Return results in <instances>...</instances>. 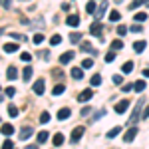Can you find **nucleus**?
Instances as JSON below:
<instances>
[{"instance_id":"obj_1","label":"nucleus","mask_w":149,"mask_h":149,"mask_svg":"<svg viewBox=\"0 0 149 149\" xmlns=\"http://www.w3.org/2000/svg\"><path fill=\"white\" fill-rule=\"evenodd\" d=\"M143 103H145V97H141L137 103H135V107H133V113L129 115V119H127V125H135L139 119H141V115H143Z\"/></svg>"},{"instance_id":"obj_2","label":"nucleus","mask_w":149,"mask_h":149,"mask_svg":"<svg viewBox=\"0 0 149 149\" xmlns=\"http://www.w3.org/2000/svg\"><path fill=\"white\" fill-rule=\"evenodd\" d=\"M84 131H86V127H74V131H72V137H70V141L72 143H78L81 139V135H84Z\"/></svg>"},{"instance_id":"obj_3","label":"nucleus","mask_w":149,"mask_h":149,"mask_svg":"<svg viewBox=\"0 0 149 149\" xmlns=\"http://www.w3.org/2000/svg\"><path fill=\"white\" fill-rule=\"evenodd\" d=\"M135 135H137V127H129V129L125 131V135H123V141L129 143V141H133V139H135Z\"/></svg>"},{"instance_id":"obj_4","label":"nucleus","mask_w":149,"mask_h":149,"mask_svg":"<svg viewBox=\"0 0 149 149\" xmlns=\"http://www.w3.org/2000/svg\"><path fill=\"white\" fill-rule=\"evenodd\" d=\"M92 97H93V92H92V90H84V92L78 95V102H80V103H81V102L86 103V102H90Z\"/></svg>"},{"instance_id":"obj_5","label":"nucleus","mask_w":149,"mask_h":149,"mask_svg":"<svg viewBox=\"0 0 149 149\" xmlns=\"http://www.w3.org/2000/svg\"><path fill=\"white\" fill-rule=\"evenodd\" d=\"M105 10H107V2H102V4H100V8L95 10V22H100V20L103 18Z\"/></svg>"},{"instance_id":"obj_6","label":"nucleus","mask_w":149,"mask_h":149,"mask_svg":"<svg viewBox=\"0 0 149 149\" xmlns=\"http://www.w3.org/2000/svg\"><path fill=\"white\" fill-rule=\"evenodd\" d=\"M129 107V100H121L119 103H115V113H123Z\"/></svg>"},{"instance_id":"obj_7","label":"nucleus","mask_w":149,"mask_h":149,"mask_svg":"<svg viewBox=\"0 0 149 149\" xmlns=\"http://www.w3.org/2000/svg\"><path fill=\"white\" fill-rule=\"evenodd\" d=\"M74 56H76V54H74L72 50H70V52H66V54H62V56H60V64H64V66H66V64H70V62L74 60Z\"/></svg>"},{"instance_id":"obj_8","label":"nucleus","mask_w":149,"mask_h":149,"mask_svg":"<svg viewBox=\"0 0 149 149\" xmlns=\"http://www.w3.org/2000/svg\"><path fill=\"white\" fill-rule=\"evenodd\" d=\"M102 30H103L102 22H92V26H90V32H92L93 36H100V34H102Z\"/></svg>"},{"instance_id":"obj_9","label":"nucleus","mask_w":149,"mask_h":149,"mask_svg":"<svg viewBox=\"0 0 149 149\" xmlns=\"http://www.w3.org/2000/svg\"><path fill=\"white\" fill-rule=\"evenodd\" d=\"M66 24L72 26V28H76L78 24H80V16H76V14H70L68 18H66Z\"/></svg>"},{"instance_id":"obj_10","label":"nucleus","mask_w":149,"mask_h":149,"mask_svg":"<svg viewBox=\"0 0 149 149\" xmlns=\"http://www.w3.org/2000/svg\"><path fill=\"white\" fill-rule=\"evenodd\" d=\"M32 133H34V129H32V127H28V125H26V127H22V131L18 133V137H20V139L24 141V139H28V137H30Z\"/></svg>"},{"instance_id":"obj_11","label":"nucleus","mask_w":149,"mask_h":149,"mask_svg":"<svg viewBox=\"0 0 149 149\" xmlns=\"http://www.w3.org/2000/svg\"><path fill=\"white\" fill-rule=\"evenodd\" d=\"M6 78H8L10 81L18 78V70H16V66H8V70H6Z\"/></svg>"},{"instance_id":"obj_12","label":"nucleus","mask_w":149,"mask_h":149,"mask_svg":"<svg viewBox=\"0 0 149 149\" xmlns=\"http://www.w3.org/2000/svg\"><path fill=\"white\" fill-rule=\"evenodd\" d=\"M145 48H147V42H145V40H137V42H133V50H135L137 54H141Z\"/></svg>"},{"instance_id":"obj_13","label":"nucleus","mask_w":149,"mask_h":149,"mask_svg":"<svg viewBox=\"0 0 149 149\" xmlns=\"http://www.w3.org/2000/svg\"><path fill=\"white\" fill-rule=\"evenodd\" d=\"M0 131H2V135H6V137H10L12 133H14V127H12L10 123H2V127H0Z\"/></svg>"},{"instance_id":"obj_14","label":"nucleus","mask_w":149,"mask_h":149,"mask_svg":"<svg viewBox=\"0 0 149 149\" xmlns=\"http://www.w3.org/2000/svg\"><path fill=\"white\" fill-rule=\"evenodd\" d=\"M44 90H46V86H44V80H38L34 84V92H36V95H42L44 93Z\"/></svg>"},{"instance_id":"obj_15","label":"nucleus","mask_w":149,"mask_h":149,"mask_svg":"<svg viewBox=\"0 0 149 149\" xmlns=\"http://www.w3.org/2000/svg\"><path fill=\"white\" fill-rule=\"evenodd\" d=\"M70 115H72V111H70V107H62V109L58 111V119H60V121H64V119H68Z\"/></svg>"},{"instance_id":"obj_16","label":"nucleus","mask_w":149,"mask_h":149,"mask_svg":"<svg viewBox=\"0 0 149 149\" xmlns=\"http://www.w3.org/2000/svg\"><path fill=\"white\" fill-rule=\"evenodd\" d=\"M70 74H72L74 80H81V78H84V70H81V68H72Z\"/></svg>"},{"instance_id":"obj_17","label":"nucleus","mask_w":149,"mask_h":149,"mask_svg":"<svg viewBox=\"0 0 149 149\" xmlns=\"http://www.w3.org/2000/svg\"><path fill=\"white\" fill-rule=\"evenodd\" d=\"M22 80H24V81H30V80H32V66H26V68H24Z\"/></svg>"},{"instance_id":"obj_18","label":"nucleus","mask_w":149,"mask_h":149,"mask_svg":"<svg viewBox=\"0 0 149 149\" xmlns=\"http://www.w3.org/2000/svg\"><path fill=\"white\" fill-rule=\"evenodd\" d=\"M121 72H123V74H131V72H133V62H131V60L125 62V64L121 66Z\"/></svg>"},{"instance_id":"obj_19","label":"nucleus","mask_w":149,"mask_h":149,"mask_svg":"<svg viewBox=\"0 0 149 149\" xmlns=\"http://www.w3.org/2000/svg\"><path fill=\"white\" fill-rule=\"evenodd\" d=\"M70 42H72V44L81 42V34H80V32H72V34H70Z\"/></svg>"},{"instance_id":"obj_20","label":"nucleus","mask_w":149,"mask_h":149,"mask_svg":"<svg viewBox=\"0 0 149 149\" xmlns=\"http://www.w3.org/2000/svg\"><path fill=\"white\" fill-rule=\"evenodd\" d=\"M52 143H54V145H62V143H64V135H62V133H56V135H54V137H52Z\"/></svg>"},{"instance_id":"obj_21","label":"nucleus","mask_w":149,"mask_h":149,"mask_svg":"<svg viewBox=\"0 0 149 149\" xmlns=\"http://www.w3.org/2000/svg\"><path fill=\"white\" fill-rule=\"evenodd\" d=\"M119 131H121V127H113V129H109V131H107V139L117 137V135H119Z\"/></svg>"},{"instance_id":"obj_22","label":"nucleus","mask_w":149,"mask_h":149,"mask_svg":"<svg viewBox=\"0 0 149 149\" xmlns=\"http://www.w3.org/2000/svg\"><path fill=\"white\" fill-rule=\"evenodd\" d=\"M119 20H121V16H119V12H117V10L109 12V22H119Z\"/></svg>"},{"instance_id":"obj_23","label":"nucleus","mask_w":149,"mask_h":149,"mask_svg":"<svg viewBox=\"0 0 149 149\" xmlns=\"http://www.w3.org/2000/svg\"><path fill=\"white\" fill-rule=\"evenodd\" d=\"M16 50H18L16 44H4V52H6V54H14Z\"/></svg>"},{"instance_id":"obj_24","label":"nucleus","mask_w":149,"mask_h":149,"mask_svg":"<svg viewBox=\"0 0 149 149\" xmlns=\"http://www.w3.org/2000/svg\"><path fill=\"white\" fill-rule=\"evenodd\" d=\"M8 115H10V117H18V107H16L14 103L8 105Z\"/></svg>"},{"instance_id":"obj_25","label":"nucleus","mask_w":149,"mask_h":149,"mask_svg":"<svg viewBox=\"0 0 149 149\" xmlns=\"http://www.w3.org/2000/svg\"><path fill=\"white\" fill-rule=\"evenodd\" d=\"M90 68H93V60L92 58H88V60L81 62V70H90Z\"/></svg>"},{"instance_id":"obj_26","label":"nucleus","mask_w":149,"mask_h":149,"mask_svg":"<svg viewBox=\"0 0 149 149\" xmlns=\"http://www.w3.org/2000/svg\"><path fill=\"white\" fill-rule=\"evenodd\" d=\"M64 90H66V86H64V84H58L56 88L52 90V93H54V95H60V93L64 92Z\"/></svg>"},{"instance_id":"obj_27","label":"nucleus","mask_w":149,"mask_h":149,"mask_svg":"<svg viewBox=\"0 0 149 149\" xmlns=\"http://www.w3.org/2000/svg\"><path fill=\"white\" fill-rule=\"evenodd\" d=\"M145 20H147V14L145 12H137L135 14V22H145Z\"/></svg>"},{"instance_id":"obj_28","label":"nucleus","mask_w":149,"mask_h":149,"mask_svg":"<svg viewBox=\"0 0 149 149\" xmlns=\"http://www.w3.org/2000/svg\"><path fill=\"white\" fill-rule=\"evenodd\" d=\"M81 52H90V54H92L93 52L92 44H90V42H81Z\"/></svg>"},{"instance_id":"obj_29","label":"nucleus","mask_w":149,"mask_h":149,"mask_svg":"<svg viewBox=\"0 0 149 149\" xmlns=\"http://www.w3.org/2000/svg\"><path fill=\"white\" fill-rule=\"evenodd\" d=\"M60 42H62V36H60V34H56V36L50 38V44H52V46H58Z\"/></svg>"},{"instance_id":"obj_30","label":"nucleus","mask_w":149,"mask_h":149,"mask_svg":"<svg viewBox=\"0 0 149 149\" xmlns=\"http://www.w3.org/2000/svg\"><path fill=\"white\" fill-rule=\"evenodd\" d=\"M90 84H92V86H100V84H102V76H100V74L92 76V81H90Z\"/></svg>"},{"instance_id":"obj_31","label":"nucleus","mask_w":149,"mask_h":149,"mask_svg":"<svg viewBox=\"0 0 149 149\" xmlns=\"http://www.w3.org/2000/svg\"><path fill=\"white\" fill-rule=\"evenodd\" d=\"M86 12H88V14H93V12H95V2H88V4H86Z\"/></svg>"},{"instance_id":"obj_32","label":"nucleus","mask_w":149,"mask_h":149,"mask_svg":"<svg viewBox=\"0 0 149 149\" xmlns=\"http://www.w3.org/2000/svg\"><path fill=\"white\" fill-rule=\"evenodd\" d=\"M121 48H123V42L121 40H113L111 42V50H121Z\"/></svg>"},{"instance_id":"obj_33","label":"nucleus","mask_w":149,"mask_h":149,"mask_svg":"<svg viewBox=\"0 0 149 149\" xmlns=\"http://www.w3.org/2000/svg\"><path fill=\"white\" fill-rule=\"evenodd\" d=\"M133 90H135V92H143V90H145V81H137V84H133Z\"/></svg>"},{"instance_id":"obj_34","label":"nucleus","mask_w":149,"mask_h":149,"mask_svg":"<svg viewBox=\"0 0 149 149\" xmlns=\"http://www.w3.org/2000/svg\"><path fill=\"white\" fill-rule=\"evenodd\" d=\"M46 139H48V131H40L38 133V143H44Z\"/></svg>"},{"instance_id":"obj_35","label":"nucleus","mask_w":149,"mask_h":149,"mask_svg":"<svg viewBox=\"0 0 149 149\" xmlns=\"http://www.w3.org/2000/svg\"><path fill=\"white\" fill-rule=\"evenodd\" d=\"M32 42H34V44H42V42H44V34H36L34 38H32Z\"/></svg>"},{"instance_id":"obj_36","label":"nucleus","mask_w":149,"mask_h":149,"mask_svg":"<svg viewBox=\"0 0 149 149\" xmlns=\"http://www.w3.org/2000/svg\"><path fill=\"white\" fill-rule=\"evenodd\" d=\"M141 4H143L141 0H135V2H131V4H129V10H137V8L141 6Z\"/></svg>"},{"instance_id":"obj_37","label":"nucleus","mask_w":149,"mask_h":149,"mask_svg":"<svg viewBox=\"0 0 149 149\" xmlns=\"http://www.w3.org/2000/svg\"><path fill=\"white\" fill-rule=\"evenodd\" d=\"M125 32H127V26L119 24V26H117V34H119V36H125Z\"/></svg>"},{"instance_id":"obj_38","label":"nucleus","mask_w":149,"mask_h":149,"mask_svg":"<svg viewBox=\"0 0 149 149\" xmlns=\"http://www.w3.org/2000/svg\"><path fill=\"white\" fill-rule=\"evenodd\" d=\"M113 60H115V52L111 50V52H107V54H105V62H113Z\"/></svg>"},{"instance_id":"obj_39","label":"nucleus","mask_w":149,"mask_h":149,"mask_svg":"<svg viewBox=\"0 0 149 149\" xmlns=\"http://www.w3.org/2000/svg\"><path fill=\"white\" fill-rule=\"evenodd\" d=\"M48 121H50V113H46V111H44V113L40 115V123H48Z\"/></svg>"},{"instance_id":"obj_40","label":"nucleus","mask_w":149,"mask_h":149,"mask_svg":"<svg viewBox=\"0 0 149 149\" xmlns=\"http://www.w3.org/2000/svg\"><path fill=\"white\" fill-rule=\"evenodd\" d=\"M2 149H14V143H12L10 139H6V141L2 143Z\"/></svg>"},{"instance_id":"obj_41","label":"nucleus","mask_w":149,"mask_h":149,"mask_svg":"<svg viewBox=\"0 0 149 149\" xmlns=\"http://www.w3.org/2000/svg\"><path fill=\"white\" fill-rule=\"evenodd\" d=\"M20 60H22V62H30V60H32V56H30L28 52H22V54H20Z\"/></svg>"},{"instance_id":"obj_42","label":"nucleus","mask_w":149,"mask_h":149,"mask_svg":"<svg viewBox=\"0 0 149 149\" xmlns=\"http://www.w3.org/2000/svg\"><path fill=\"white\" fill-rule=\"evenodd\" d=\"M4 93H6V95H8V97H12V95H16V90H14V88H6V90H4Z\"/></svg>"},{"instance_id":"obj_43","label":"nucleus","mask_w":149,"mask_h":149,"mask_svg":"<svg viewBox=\"0 0 149 149\" xmlns=\"http://www.w3.org/2000/svg\"><path fill=\"white\" fill-rule=\"evenodd\" d=\"M111 80H113V84H115V86H121V81H123V78H121V76L117 74V76H113Z\"/></svg>"},{"instance_id":"obj_44","label":"nucleus","mask_w":149,"mask_h":149,"mask_svg":"<svg viewBox=\"0 0 149 149\" xmlns=\"http://www.w3.org/2000/svg\"><path fill=\"white\" fill-rule=\"evenodd\" d=\"M129 30H131V32H135V34H139V32H141V26H139V24H133Z\"/></svg>"},{"instance_id":"obj_45","label":"nucleus","mask_w":149,"mask_h":149,"mask_svg":"<svg viewBox=\"0 0 149 149\" xmlns=\"http://www.w3.org/2000/svg\"><path fill=\"white\" fill-rule=\"evenodd\" d=\"M131 90H133V86H131V84H127V86H121V92H131Z\"/></svg>"},{"instance_id":"obj_46","label":"nucleus","mask_w":149,"mask_h":149,"mask_svg":"<svg viewBox=\"0 0 149 149\" xmlns=\"http://www.w3.org/2000/svg\"><path fill=\"white\" fill-rule=\"evenodd\" d=\"M90 113H92V107H84V109H81V115H84V117L90 115Z\"/></svg>"},{"instance_id":"obj_47","label":"nucleus","mask_w":149,"mask_h":149,"mask_svg":"<svg viewBox=\"0 0 149 149\" xmlns=\"http://www.w3.org/2000/svg\"><path fill=\"white\" fill-rule=\"evenodd\" d=\"M141 117H143V119H147V117H149V105L145 107V111H143V115H141Z\"/></svg>"},{"instance_id":"obj_48","label":"nucleus","mask_w":149,"mask_h":149,"mask_svg":"<svg viewBox=\"0 0 149 149\" xmlns=\"http://www.w3.org/2000/svg\"><path fill=\"white\" fill-rule=\"evenodd\" d=\"M2 6L4 8H10V0H2Z\"/></svg>"},{"instance_id":"obj_49","label":"nucleus","mask_w":149,"mask_h":149,"mask_svg":"<svg viewBox=\"0 0 149 149\" xmlns=\"http://www.w3.org/2000/svg\"><path fill=\"white\" fill-rule=\"evenodd\" d=\"M14 40H24V36H20V34H10Z\"/></svg>"},{"instance_id":"obj_50","label":"nucleus","mask_w":149,"mask_h":149,"mask_svg":"<svg viewBox=\"0 0 149 149\" xmlns=\"http://www.w3.org/2000/svg\"><path fill=\"white\" fill-rule=\"evenodd\" d=\"M62 10L68 12V10H70V4H66V2H64V4H62Z\"/></svg>"},{"instance_id":"obj_51","label":"nucleus","mask_w":149,"mask_h":149,"mask_svg":"<svg viewBox=\"0 0 149 149\" xmlns=\"http://www.w3.org/2000/svg\"><path fill=\"white\" fill-rule=\"evenodd\" d=\"M143 76H145V78H149V68H145V70H143Z\"/></svg>"},{"instance_id":"obj_52","label":"nucleus","mask_w":149,"mask_h":149,"mask_svg":"<svg viewBox=\"0 0 149 149\" xmlns=\"http://www.w3.org/2000/svg\"><path fill=\"white\" fill-rule=\"evenodd\" d=\"M26 149H38V145H28Z\"/></svg>"},{"instance_id":"obj_53","label":"nucleus","mask_w":149,"mask_h":149,"mask_svg":"<svg viewBox=\"0 0 149 149\" xmlns=\"http://www.w3.org/2000/svg\"><path fill=\"white\" fill-rule=\"evenodd\" d=\"M0 102H2V95H0Z\"/></svg>"},{"instance_id":"obj_54","label":"nucleus","mask_w":149,"mask_h":149,"mask_svg":"<svg viewBox=\"0 0 149 149\" xmlns=\"http://www.w3.org/2000/svg\"><path fill=\"white\" fill-rule=\"evenodd\" d=\"M0 34H2V30H0Z\"/></svg>"}]
</instances>
